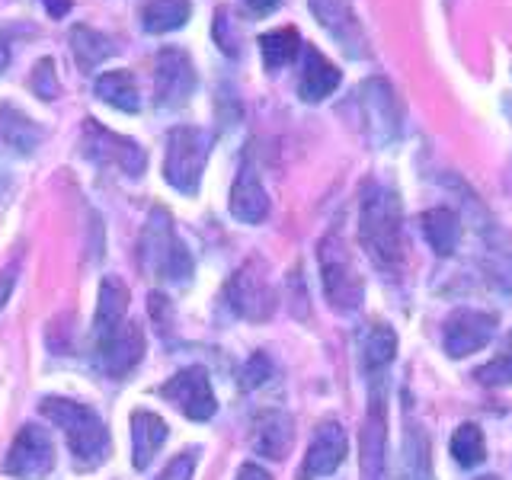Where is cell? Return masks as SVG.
<instances>
[{
  "label": "cell",
  "mask_w": 512,
  "mask_h": 480,
  "mask_svg": "<svg viewBox=\"0 0 512 480\" xmlns=\"http://www.w3.org/2000/svg\"><path fill=\"white\" fill-rule=\"evenodd\" d=\"M359 244L381 272H397L407 260L404 208L394 189L368 180L359 202Z\"/></svg>",
  "instance_id": "1"
},
{
  "label": "cell",
  "mask_w": 512,
  "mask_h": 480,
  "mask_svg": "<svg viewBox=\"0 0 512 480\" xmlns=\"http://www.w3.org/2000/svg\"><path fill=\"white\" fill-rule=\"evenodd\" d=\"M42 413L64 432L77 471H93L106 461L109 429L100 416H96V410H90L87 404H77V400H68V397H45Z\"/></svg>",
  "instance_id": "2"
},
{
  "label": "cell",
  "mask_w": 512,
  "mask_h": 480,
  "mask_svg": "<svg viewBox=\"0 0 512 480\" xmlns=\"http://www.w3.org/2000/svg\"><path fill=\"white\" fill-rule=\"evenodd\" d=\"M138 263L148 276L160 282H189L192 269H196L186 244L176 237L167 208L154 205L148 212V221H144V231L138 240Z\"/></svg>",
  "instance_id": "3"
},
{
  "label": "cell",
  "mask_w": 512,
  "mask_h": 480,
  "mask_svg": "<svg viewBox=\"0 0 512 480\" xmlns=\"http://www.w3.org/2000/svg\"><path fill=\"white\" fill-rule=\"evenodd\" d=\"M212 132L196 125H176L167 135V157H164V180L183 192V196H196L202 186V173L212 154Z\"/></svg>",
  "instance_id": "4"
},
{
  "label": "cell",
  "mask_w": 512,
  "mask_h": 480,
  "mask_svg": "<svg viewBox=\"0 0 512 480\" xmlns=\"http://www.w3.org/2000/svg\"><path fill=\"white\" fill-rule=\"evenodd\" d=\"M317 256H320V285H324L327 304L336 314H356L365 298V282L349 260L340 228H330V234L320 240Z\"/></svg>",
  "instance_id": "5"
},
{
  "label": "cell",
  "mask_w": 512,
  "mask_h": 480,
  "mask_svg": "<svg viewBox=\"0 0 512 480\" xmlns=\"http://www.w3.org/2000/svg\"><path fill=\"white\" fill-rule=\"evenodd\" d=\"M359 471L362 480H388V384L372 375L368 413L359 432Z\"/></svg>",
  "instance_id": "6"
},
{
  "label": "cell",
  "mask_w": 512,
  "mask_h": 480,
  "mask_svg": "<svg viewBox=\"0 0 512 480\" xmlns=\"http://www.w3.org/2000/svg\"><path fill=\"white\" fill-rule=\"evenodd\" d=\"M80 154L100 167H116L125 176H141L144 167H148V154H144V148L135 138L109 132V128H103L96 119L84 122V132H80Z\"/></svg>",
  "instance_id": "7"
},
{
  "label": "cell",
  "mask_w": 512,
  "mask_h": 480,
  "mask_svg": "<svg viewBox=\"0 0 512 480\" xmlns=\"http://www.w3.org/2000/svg\"><path fill=\"white\" fill-rule=\"evenodd\" d=\"M199 87V74L183 48L167 45L154 58V103L157 109H180Z\"/></svg>",
  "instance_id": "8"
},
{
  "label": "cell",
  "mask_w": 512,
  "mask_h": 480,
  "mask_svg": "<svg viewBox=\"0 0 512 480\" xmlns=\"http://www.w3.org/2000/svg\"><path fill=\"white\" fill-rule=\"evenodd\" d=\"M359 96H362V116H365L368 138H372L375 148L397 141L400 128H404V112H400V100L394 87L384 77H368Z\"/></svg>",
  "instance_id": "9"
},
{
  "label": "cell",
  "mask_w": 512,
  "mask_h": 480,
  "mask_svg": "<svg viewBox=\"0 0 512 480\" xmlns=\"http://www.w3.org/2000/svg\"><path fill=\"white\" fill-rule=\"evenodd\" d=\"M224 298H228V308L244 317L253 320V324H263V320L272 317L276 311V292L266 282V276L260 272V263H244L234 276L224 285Z\"/></svg>",
  "instance_id": "10"
},
{
  "label": "cell",
  "mask_w": 512,
  "mask_h": 480,
  "mask_svg": "<svg viewBox=\"0 0 512 480\" xmlns=\"http://www.w3.org/2000/svg\"><path fill=\"white\" fill-rule=\"evenodd\" d=\"M160 397L170 400V404L186 413L189 420L205 423L212 420L218 410V400L212 394V381L202 365H189L183 372H176L167 384H160Z\"/></svg>",
  "instance_id": "11"
},
{
  "label": "cell",
  "mask_w": 512,
  "mask_h": 480,
  "mask_svg": "<svg viewBox=\"0 0 512 480\" xmlns=\"http://www.w3.org/2000/svg\"><path fill=\"white\" fill-rule=\"evenodd\" d=\"M55 468V445L39 426H23L4 458V471L20 480H45Z\"/></svg>",
  "instance_id": "12"
},
{
  "label": "cell",
  "mask_w": 512,
  "mask_h": 480,
  "mask_svg": "<svg viewBox=\"0 0 512 480\" xmlns=\"http://www.w3.org/2000/svg\"><path fill=\"white\" fill-rule=\"evenodd\" d=\"M320 29L343 48L349 58H368V36L349 0H308Z\"/></svg>",
  "instance_id": "13"
},
{
  "label": "cell",
  "mask_w": 512,
  "mask_h": 480,
  "mask_svg": "<svg viewBox=\"0 0 512 480\" xmlns=\"http://www.w3.org/2000/svg\"><path fill=\"white\" fill-rule=\"evenodd\" d=\"M493 333H496V314L458 308L445 320L442 343L452 359H464V356H471V352L484 349L493 340Z\"/></svg>",
  "instance_id": "14"
},
{
  "label": "cell",
  "mask_w": 512,
  "mask_h": 480,
  "mask_svg": "<svg viewBox=\"0 0 512 480\" xmlns=\"http://www.w3.org/2000/svg\"><path fill=\"white\" fill-rule=\"evenodd\" d=\"M349 455V439H346V429L327 420L314 429V439L308 445V455H304L301 468H298V480H320V477H330Z\"/></svg>",
  "instance_id": "15"
},
{
  "label": "cell",
  "mask_w": 512,
  "mask_h": 480,
  "mask_svg": "<svg viewBox=\"0 0 512 480\" xmlns=\"http://www.w3.org/2000/svg\"><path fill=\"white\" fill-rule=\"evenodd\" d=\"M96 362L109 378H125L144 356V333L135 324H122L109 340L96 343Z\"/></svg>",
  "instance_id": "16"
},
{
  "label": "cell",
  "mask_w": 512,
  "mask_h": 480,
  "mask_svg": "<svg viewBox=\"0 0 512 480\" xmlns=\"http://www.w3.org/2000/svg\"><path fill=\"white\" fill-rule=\"evenodd\" d=\"M343 74L336 71V64L317 52L314 45L301 48V71H298V96L304 103H324L327 96L336 93Z\"/></svg>",
  "instance_id": "17"
},
{
  "label": "cell",
  "mask_w": 512,
  "mask_h": 480,
  "mask_svg": "<svg viewBox=\"0 0 512 480\" xmlns=\"http://www.w3.org/2000/svg\"><path fill=\"white\" fill-rule=\"evenodd\" d=\"M231 215L240 224H260L269 215V196H266L260 173H256L250 157H244L237 180L231 186Z\"/></svg>",
  "instance_id": "18"
},
{
  "label": "cell",
  "mask_w": 512,
  "mask_h": 480,
  "mask_svg": "<svg viewBox=\"0 0 512 480\" xmlns=\"http://www.w3.org/2000/svg\"><path fill=\"white\" fill-rule=\"evenodd\" d=\"M42 141H45V128L36 119H29L20 106L0 103V148L29 157L42 148Z\"/></svg>",
  "instance_id": "19"
},
{
  "label": "cell",
  "mask_w": 512,
  "mask_h": 480,
  "mask_svg": "<svg viewBox=\"0 0 512 480\" xmlns=\"http://www.w3.org/2000/svg\"><path fill=\"white\" fill-rule=\"evenodd\" d=\"M295 429H292V416L285 410H263L253 420V448L263 458H285L288 448H292Z\"/></svg>",
  "instance_id": "20"
},
{
  "label": "cell",
  "mask_w": 512,
  "mask_h": 480,
  "mask_svg": "<svg viewBox=\"0 0 512 480\" xmlns=\"http://www.w3.org/2000/svg\"><path fill=\"white\" fill-rule=\"evenodd\" d=\"M125 311H128V288L119 276H109L100 285V304H96V317H93V346L109 340L125 324Z\"/></svg>",
  "instance_id": "21"
},
{
  "label": "cell",
  "mask_w": 512,
  "mask_h": 480,
  "mask_svg": "<svg viewBox=\"0 0 512 480\" xmlns=\"http://www.w3.org/2000/svg\"><path fill=\"white\" fill-rule=\"evenodd\" d=\"M420 231L436 256H452L461 244V218L455 208H429L420 215Z\"/></svg>",
  "instance_id": "22"
},
{
  "label": "cell",
  "mask_w": 512,
  "mask_h": 480,
  "mask_svg": "<svg viewBox=\"0 0 512 480\" xmlns=\"http://www.w3.org/2000/svg\"><path fill=\"white\" fill-rule=\"evenodd\" d=\"M167 436H170V429L157 413H148V410L132 413V464L138 471H144L154 461V455L160 452V445L167 442Z\"/></svg>",
  "instance_id": "23"
},
{
  "label": "cell",
  "mask_w": 512,
  "mask_h": 480,
  "mask_svg": "<svg viewBox=\"0 0 512 480\" xmlns=\"http://www.w3.org/2000/svg\"><path fill=\"white\" fill-rule=\"evenodd\" d=\"M68 42H71L74 64L84 74H93L106 58L116 55V42H112L109 36H103V32H96L93 26H74Z\"/></svg>",
  "instance_id": "24"
},
{
  "label": "cell",
  "mask_w": 512,
  "mask_h": 480,
  "mask_svg": "<svg viewBox=\"0 0 512 480\" xmlns=\"http://www.w3.org/2000/svg\"><path fill=\"white\" fill-rule=\"evenodd\" d=\"M96 96L119 112H138L141 109V96H138V80L128 68H116V71H103L93 84Z\"/></svg>",
  "instance_id": "25"
},
{
  "label": "cell",
  "mask_w": 512,
  "mask_h": 480,
  "mask_svg": "<svg viewBox=\"0 0 512 480\" xmlns=\"http://www.w3.org/2000/svg\"><path fill=\"white\" fill-rule=\"evenodd\" d=\"M141 29L148 36H167L189 23L192 16V0H148L141 7Z\"/></svg>",
  "instance_id": "26"
},
{
  "label": "cell",
  "mask_w": 512,
  "mask_h": 480,
  "mask_svg": "<svg viewBox=\"0 0 512 480\" xmlns=\"http://www.w3.org/2000/svg\"><path fill=\"white\" fill-rule=\"evenodd\" d=\"M359 349H362L365 375H384V368H388L397 356V333L388 324H368Z\"/></svg>",
  "instance_id": "27"
},
{
  "label": "cell",
  "mask_w": 512,
  "mask_h": 480,
  "mask_svg": "<svg viewBox=\"0 0 512 480\" xmlns=\"http://www.w3.org/2000/svg\"><path fill=\"white\" fill-rule=\"evenodd\" d=\"M301 36L295 26H279L272 32H263L260 36V55H263V68L269 74H279L282 68H288L298 55H301Z\"/></svg>",
  "instance_id": "28"
},
{
  "label": "cell",
  "mask_w": 512,
  "mask_h": 480,
  "mask_svg": "<svg viewBox=\"0 0 512 480\" xmlns=\"http://www.w3.org/2000/svg\"><path fill=\"white\" fill-rule=\"evenodd\" d=\"M400 477L404 480H432L429 436L416 423H407L404 445H400Z\"/></svg>",
  "instance_id": "29"
},
{
  "label": "cell",
  "mask_w": 512,
  "mask_h": 480,
  "mask_svg": "<svg viewBox=\"0 0 512 480\" xmlns=\"http://www.w3.org/2000/svg\"><path fill=\"white\" fill-rule=\"evenodd\" d=\"M448 448H452V458L461 464V468H477V464H484V458H487L484 429L474 423H461L455 429L452 442H448Z\"/></svg>",
  "instance_id": "30"
},
{
  "label": "cell",
  "mask_w": 512,
  "mask_h": 480,
  "mask_svg": "<svg viewBox=\"0 0 512 480\" xmlns=\"http://www.w3.org/2000/svg\"><path fill=\"white\" fill-rule=\"evenodd\" d=\"M474 378L484 384V388H506V384H512V327L503 336L500 356H493L487 365H480Z\"/></svg>",
  "instance_id": "31"
},
{
  "label": "cell",
  "mask_w": 512,
  "mask_h": 480,
  "mask_svg": "<svg viewBox=\"0 0 512 480\" xmlns=\"http://www.w3.org/2000/svg\"><path fill=\"white\" fill-rule=\"evenodd\" d=\"M212 36H215L218 48H221V52L228 55V58H237V55H240V29L234 26L228 7H218V13H215V26H212Z\"/></svg>",
  "instance_id": "32"
},
{
  "label": "cell",
  "mask_w": 512,
  "mask_h": 480,
  "mask_svg": "<svg viewBox=\"0 0 512 480\" xmlns=\"http://www.w3.org/2000/svg\"><path fill=\"white\" fill-rule=\"evenodd\" d=\"M29 87L39 100L52 103L58 96V74H55V61L52 58H39V64L29 74Z\"/></svg>",
  "instance_id": "33"
},
{
  "label": "cell",
  "mask_w": 512,
  "mask_h": 480,
  "mask_svg": "<svg viewBox=\"0 0 512 480\" xmlns=\"http://www.w3.org/2000/svg\"><path fill=\"white\" fill-rule=\"evenodd\" d=\"M272 372H276V368H272L266 352H253L244 365V372H240V384H244L247 391H253V388H260V384H266L272 378Z\"/></svg>",
  "instance_id": "34"
},
{
  "label": "cell",
  "mask_w": 512,
  "mask_h": 480,
  "mask_svg": "<svg viewBox=\"0 0 512 480\" xmlns=\"http://www.w3.org/2000/svg\"><path fill=\"white\" fill-rule=\"evenodd\" d=\"M192 471H196V452H183L167 464V471L157 480H192Z\"/></svg>",
  "instance_id": "35"
},
{
  "label": "cell",
  "mask_w": 512,
  "mask_h": 480,
  "mask_svg": "<svg viewBox=\"0 0 512 480\" xmlns=\"http://www.w3.org/2000/svg\"><path fill=\"white\" fill-rule=\"evenodd\" d=\"M16 272H20V256L0 272V311H4V304H7V298H10V292H13V285H16Z\"/></svg>",
  "instance_id": "36"
},
{
  "label": "cell",
  "mask_w": 512,
  "mask_h": 480,
  "mask_svg": "<svg viewBox=\"0 0 512 480\" xmlns=\"http://www.w3.org/2000/svg\"><path fill=\"white\" fill-rule=\"evenodd\" d=\"M148 301H151V317L157 320V324H167V317H170V311H167V298L154 292Z\"/></svg>",
  "instance_id": "37"
},
{
  "label": "cell",
  "mask_w": 512,
  "mask_h": 480,
  "mask_svg": "<svg viewBox=\"0 0 512 480\" xmlns=\"http://www.w3.org/2000/svg\"><path fill=\"white\" fill-rule=\"evenodd\" d=\"M237 480H272L269 471H263L260 464H244V468L237 471Z\"/></svg>",
  "instance_id": "38"
},
{
  "label": "cell",
  "mask_w": 512,
  "mask_h": 480,
  "mask_svg": "<svg viewBox=\"0 0 512 480\" xmlns=\"http://www.w3.org/2000/svg\"><path fill=\"white\" fill-rule=\"evenodd\" d=\"M244 4H247L253 13H260V16H263V13H269V10H276V7H279V0H244Z\"/></svg>",
  "instance_id": "39"
},
{
  "label": "cell",
  "mask_w": 512,
  "mask_h": 480,
  "mask_svg": "<svg viewBox=\"0 0 512 480\" xmlns=\"http://www.w3.org/2000/svg\"><path fill=\"white\" fill-rule=\"evenodd\" d=\"M45 7H48V16H64L71 10V0H45Z\"/></svg>",
  "instance_id": "40"
},
{
  "label": "cell",
  "mask_w": 512,
  "mask_h": 480,
  "mask_svg": "<svg viewBox=\"0 0 512 480\" xmlns=\"http://www.w3.org/2000/svg\"><path fill=\"white\" fill-rule=\"evenodd\" d=\"M4 189H7V176H4V170H0V196H4Z\"/></svg>",
  "instance_id": "41"
},
{
  "label": "cell",
  "mask_w": 512,
  "mask_h": 480,
  "mask_svg": "<svg viewBox=\"0 0 512 480\" xmlns=\"http://www.w3.org/2000/svg\"><path fill=\"white\" fill-rule=\"evenodd\" d=\"M477 480H500V477H493V474H487V477H477Z\"/></svg>",
  "instance_id": "42"
}]
</instances>
